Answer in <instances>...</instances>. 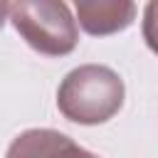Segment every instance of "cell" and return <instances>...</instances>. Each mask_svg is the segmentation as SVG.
<instances>
[{
    "label": "cell",
    "mask_w": 158,
    "mask_h": 158,
    "mask_svg": "<svg viewBox=\"0 0 158 158\" xmlns=\"http://www.w3.org/2000/svg\"><path fill=\"white\" fill-rule=\"evenodd\" d=\"M123 79L104 64H81L72 69L57 89V109L67 121L96 126L123 106Z\"/></svg>",
    "instance_id": "obj_1"
},
{
    "label": "cell",
    "mask_w": 158,
    "mask_h": 158,
    "mask_svg": "<svg viewBox=\"0 0 158 158\" xmlns=\"http://www.w3.org/2000/svg\"><path fill=\"white\" fill-rule=\"evenodd\" d=\"M10 22L20 37L40 54L64 57L79 42V27L67 2L22 0L10 2Z\"/></svg>",
    "instance_id": "obj_2"
},
{
    "label": "cell",
    "mask_w": 158,
    "mask_h": 158,
    "mask_svg": "<svg viewBox=\"0 0 158 158\" xmlns=\"http://www.w3.org/2000/svg\"><path fill=\"white\" fill-rule=\"evenodd\" d=\"M77 17L84 32L104 37L126 30L136 20V5L131 0H81L77 2Z\"/></svg>",
    "instance_id": "obj_3"
},
{
    "label": "cell",
    "mask_w": 158,
    "mask_h": 158,
    "mask_svg": "<svg viewBox=\"0 0 158 158\" xmlns=\"http://www.w3.org/2000/svg\"><path fill=\"white\" fill-rule=\"evenodd\" d=\"M69 136L54 128H27L12 138L5 158H59Z\"/></svg>",
    "instance_id": "obj_4"
},
{
    "label": "cell",
    "mask_w": 158,
    "mask_h": 158,
    "mask_svg": "<svg viewBox=\"0 0 158 158\" xmlns=\"http://www.w3.org/2000/svg\"><path fill=\"white\" fill-rule=\"evenodd\" d=\"M143 40L153 54H158V0L148 2L143 10Z\"/></svg>",
    "instance_id": "obj_5"
},
{
    "label": "cell",
    "mask_w": 158,
    "mask_h": 158,
    "mask_svg": "<svg viewBox=\"0 0 158 158\" xmlns=\"http://www.w3.org/2000/svg\"><path fill=\"white\" fill-rule=\"evenodd\" d=\"M5 20H10V2H0V27L5 25Z\"/></svg>",
    "instance_id": "obj_6"
}]
</instances>
